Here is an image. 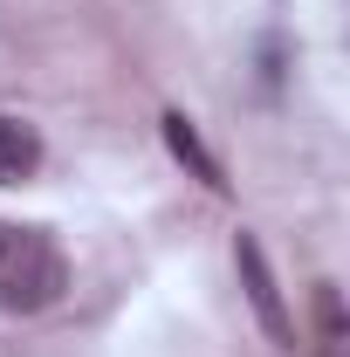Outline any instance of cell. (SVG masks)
<instances>
[{"mask_svg": "<svg viewBox=\"0 0 350 357\" xmlns=\"http://www.w3.org/2000/svg\"><path fill=\"white\" fill-rule=\"evenodd\" d=\"M0 255H7V227H0Z\"/></svg>", "mask_w": 350, "mask_h": 357, "instance_id": "cell-5", "label": "cell"}, {"mask_svg": "<svg viewBox=\"0 0 350 357\" xmlns=\"http://www.w3.org/2000/svg\"><path fill=\"white\" fill-rule=\"evenodd\" d=\"M35 165H42V131L21 117H0V185L35 178Z\"/></svg>", "mask_w": 350, "mask_h": 357, "instance_id": "cell-3", "label": "cell"}, {"mask_svg": "<svg viewBox=\"0 0 350 357\" xmlns=\"http://www.w3.org/2000/svg\"><path fill=\"white\" fill-rule=\"evenodd\" d=\"M165 144H172V158H178V165H192V178H206L213 192L227 185V178H220V158L206 151V144H199V131H192L178 110H165Z\"/></svg>", "mask_w": 350, "mask_h": 357, "instance_id": "cell-4", "label": "cell"}, {"mask_svg": "<svg viewBox=\"0 0 350 357\" xmlns=\"http://www.w3.org/2000/svg\"><path fill=\"white\" fill-rule=\"evenodd\" d=\"M62 296V255L42 234H7V255H0V303L7 310H48Z\"/></svg>", "mask_w": 350, "mask_h": 357, "instance_id": "cell-1", "label": "cell"}, {"mask_svg": "<svg viewBox=\"0 0 350 357\" xmlns=\"http://www.w3.org/2000/svg\"><path fill=\"white\" fill-rule=\"evenodd\" d=\"M234 268H241V289H248V303H254V316H261V330L275 337V344H296V316H289V303H282L275 268H268L254 234H234Z\"/></svg>", "mask_w": 350, "mask_h": 357, "instance_id": "cell-2", "label": "cell"}]
</instances>
